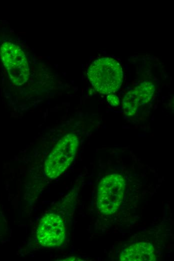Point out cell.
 <instances>
[{
	"label": "cell",
	"instance_id": "cell-1",
	"mask_svg": "<svg viewBox=\"0 0 174 261\" xmlns=\"http://www.w3.org/2000/svg\"><path fill=\"white\" fill-rule=\"evenodd\" d=\"M122 70L119 63L110 57L94 61L88 71V79L96 90L110 94L118 90L122 81Z\"/></svg>",
	"mask_w": 174,
	"mask_h": 261
},
{
	"label": "cell",
	"instance_id": "cell-2",
	"mask_svg": "<svg viewBox=\"0 0 174 261\" xmlns=\"http://www.w3.org/2000/svg\"><path fill=\"white\" fill-rule=\"evenodd\" d=\"M78 139L74 134L62 137L46 158L44 164L46 175L56 178L63 173L75 158Z\"/></svg>",
	"mask_w": 174,
	"mask_h": 261
},
{
	"label": "cell",
	"instance_id": "cell-3",
	"mask_svg": "<svg viewBox=\"0 0 174 261\" xmlns=\"http://www.w3.org/2000/svg\"><path fill=\"white\" fill-rule=\"evenodd\" d=\"M125 187V180L119 174H110L101 179L96 197L97 207L100 213L108 215L118 209L123 200Z\"/></svg>",
	"mask_w": 174,
	"mask_h": 261
},
{
	"label": "cell",
	"instance_id": "cell-4",
	"mask_svg": "<svg viewBox=\"0 0 174 261\" xmlns=\"http://www.w3.org/2000/svg\"><path fill=\"white\" fill-rule=\"evenodd\" d=\"M0 56L11 81L16 85H22L28 80L30 73L26 59L20 47L11 42L3 43Z\"/></svg>",
	"mask_w": 174,
	"mask_h": 261
},
{
	"label": "cell",
	"instance_id": "cell-5",
	"mask_svg": "<svg viewBox=\"0 0 174 261\" xmlns=\"http://www.w3.org/2000/svg\"><path fill=\"white\" fill-rule=\"evenodd\" d=\"M66 228L62 217L58 214L48 212L40 219L36 236L42 246L54 247L61 245L65 239Z\"/></svg>",
	"mask_w": 174,
	"mask_h": 261
},
{
	"label": "cell",
	"instance_id": "cell-6",
	"mask_svg": "<svg viewBox=\"0 0 174 261\" xmlns=\"http://www.w3.org/2000/svg\"><path fill=\"white\" fill-rule=\"evenodd\" d=\"M155 90L150 82L144 81L128 92L124 96L122 106L124 113L134 115L140 106L147 103L152 97Z\"/></svg>",
	"mask_w": 174,
	"mask_h": 261
},
{
	"label": "cell",
	"instance_id": "cell-7",
	"mask_svg": "<svg viewBox=\"0 0 174 261\" xmlns=\"http://www.w3.org/2000/svg\"><path fill=\"white\" fill-rule=\"evenodd\" d=\"M121 261H154V249L150 242H138L125 248L121 253Z\"/></svg>",
	"mask_w": 174,
	"mask_h": 261
},
{
	"label": "cell",
	"instance_id": "cell-8",
	"mask_svg": "<svg viewBox=\"0 0 174 261\" xmlns=\"http://www.w3.org/2000/svg\"><path fill=\"white\" fill-rule=\"evenodd\" d=\"M107 100L111 105L116 106L119 103V99L115 95H109L107 97Z\"/></svg>",
	"mask_w": 174,
	"mask_h": 261
}]
</instances>
